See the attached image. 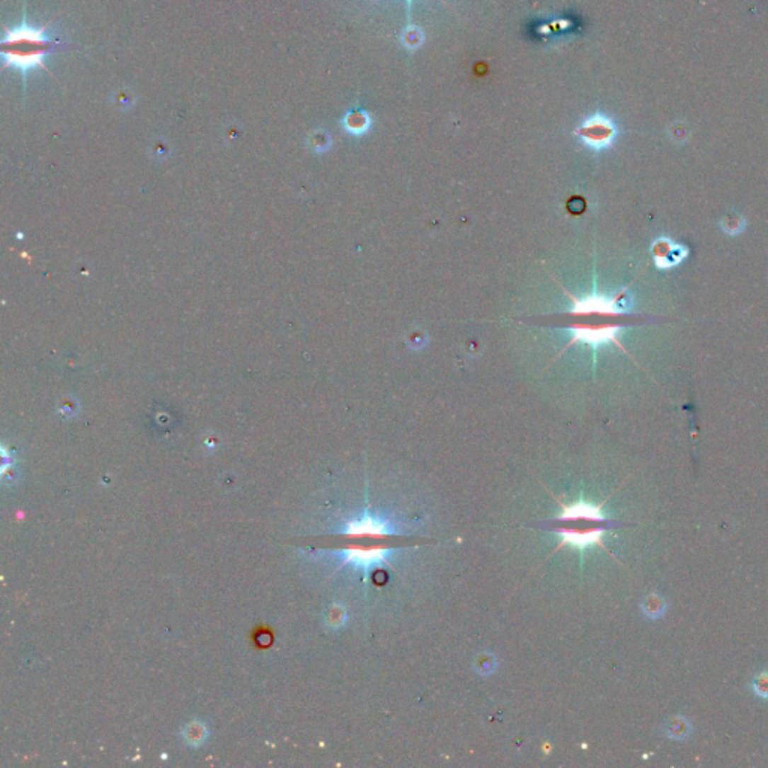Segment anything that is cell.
Listing matches in <instances>:
<instances>
[{
	"mask_svg": "<svg viewBox=\"0 0 768 768\" xmlns=\"http://www.w3.org/2000/svg\"><path fill=\"white\" fill-rule=\"evenodd\" d=\"M56 45V35L52 32L50 24L35 28L28 23L26 16H24L20 26L12 29L5 28L2 40L4 67L20 71L23 83L26 84L28 74L32 69H48L45 59L55 52Z\"/></svg>",
	"mask_w": 768,
	"mask_h": 768,
	"instance_id": "obj_1",
	"label": "cell"
},
{
	"mask_svg": "<svg viewBox=\"0 0 768 768\" xmlns=\"http://www.w3.org/2000/svg\"><path fill=\"white\" fill-rule=\"evenodd\" d=\"M573 134L585 147L600 152V150L609 149L612 146L619 130H617L615 122L609 116L595 113V115L584 119L583 123L575 128Z\"/></svg>",
	"mask_w": 768,
	"mask_h": 768,
	"instance_id": "obj_2",
	"label": "cell"
},
{
	"mask_svg": "<svg viewBox=\"0 0 768 768\" xmlns=\"http://www.w3.org/2000/svg\"><path fill=\"white\" fill-rule=\"evenodd\" d=\"M339 554L344 557V563H350L353 566L363 569L365 573H368L372 566H382L387 564L390 560V556L394 554V546L386 544H377V545H348L343 549H339Z\"/></svg>",
	"mask_w": 768,
	"mask_h": 768,
	"instance_id": "obj_3",
	"label": "cell"
},
{
	"mask_svg": "<svg viewBox=\"0 0 768 768\" xmlns=\"http://www.w3.org/2000/svg\"><path fill=\"white\" fill-rule=\"evenodd\" d=\"M611 525H599V527H576V528H561V527H554V528H549L551 532H556L561 536V542L557 545V548L554 549V552L558 551L560 548L563 546H571L573 549H578V551H585L587 548L590 546H600L603 549H607V546L603 545V536H605V533L609 530Z\"/></svg>",
	"mask_w": 768,
	"mask_h": 768,
	"instance_id": "obj_4",
	"label": "cell"
},
{
	"mask_svg": "<svg viewBox=\"0 0 768 768\" xmlns=\"http://www.w3.org/2000/svg\"><path fill=\"white\" fill-rule=\"evenodd\" d=\"M556 501L561 508V513L557 516V522H575L584 525H612L608 516L602 512V505H593L585 500H579L572 505H564L556 497Z\"/></svg>",
	"mask_w": 768,
	"mask_h": 768,
	"instance_id": "obj_5",
	"label": "cell"
},
{
	"mask_svg": "<svg viewBox=\"0 0 768 768\" xmlns=\"http://www.w3.org/2000/svg\"><path fill=\"white\" fill-rule=\"evenodd\" d=\"M345 536L350 537H368V539H386L392 536H399L401 533L396 530V527L390 522L387 518H382V516L371 515L368 510L360 516L359 520L350 521L343 530Z\"/></svg>",
	"mask_w": 768,
	"mask_h": 768,
	"instance_id": "obj_6",
	"label": "cell"
},
{
	"mask_svg": "<svg viewBox=\"0 0 768 768\" xmlns=\"http://www.w3.org/2000/svg\"><path fill=\"white\" fill-rule=\"evenodd\" d=\"M343 128L355 137H360L367 134L372 127V118L369 111L363 108H353L345 113V116L341 120Z\"/></svg>",
	"mask_w": 768,
	"mask_h": 768,
	"instance_id": "obj_7",
	"label": "cell"
},
{
	"mask_svg": "<svg viewBox=\"0 0 768 768\" xmlns=\"http://www.w3.org/2000/svg\"><path fill=\"white\" fill-rule=\"evenodd\" d=\"M423 41L425 35L422 29L414 26V24H408L401 33V44L406 50H408V52H416V50L422 47Z\"/></svg>",
	"mask_w": 768,
	"mask_h": 768,
	"instance_id": "obj_8",
	"label": "cell"
},
{
	"mask_svg": "<svg viewBox=\"0 0 768 768\" xmlns=\"http://www.w3.org/2000/svg\"><path fill=\"white\" fill-rule=\"evenodd\" d=\"M183 737L191 746H200L207 737L206 726L200 722H193L183 729Z\"/></svg>",
	"mask_w": 768,
	"mask_h": 768,
	"instance_id": "obj_9",
	"label": "cell"
},
{
	"mask_svg": "<svg viewBox=\"0 0 768 768\" xmlns=\"http://www.w3.org/2000/svg\"><path fill=\"white\" fill-rule=\"evenodd\" d=\"M752 687H753L755 695H758L760 698L767 699L768 698V672H762L757 678H755L753 683H752Z\"/></svg>",
	"mask_w": 768,
	"mask_h": 768,
	"instance_id": "obj_10",
	"label": "cell"
},
{
	"mask_svg": "<svg viewBox=\"0 0 768 768\" xmlns=\"http://www.w3.org/2000/svg\"><path fill=\"white\" fill-rule=\"evenodd\" d=\"M646 614L648 617H659L663 614L665 611V602L659 597H650L647 602H646Z\"/></svg>",
	"mask_w": 768,
	"mask_h": 768,
	"instance_id": "obj_11",
	"label": "cell"
},
{
	"mask_svg": "<svg viewBox=\"0 0 768 768\" xmlns=\"http://www.w3.org/2000/svg\"><path fill=\"white\" fill-rule=\"evenodd\" d=\"M311 143H312V149L316 150V152H324V150L329 149L332 140L326 132H316L312 135Z\"/></svg>",
	"mask_w": 768,
	"mask_h": 768,
	"instance_id": "obj_12",
	"label": "cell"
},
{
	"mask_svg": "<svg viewBox=\"0 0 768 768\" xmlns=\"http://www.w3.org/2000/svg\"><path fill=\"white\" fill-rule=\"evenodd\" d=\"M374 2H377V0H374ZM442 2H443V4H446V0H442ZM411 4H413V0H407V5H408V14H410V12H411Z\"/></svg>",
	"mask_w": 768,
	"mask_h": 768,
	"instance_id": "obj_13",
	"label": "cell"
}]
</instances>
